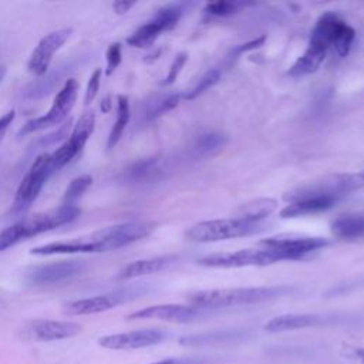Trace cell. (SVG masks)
<instances>
[{"instance_id":"21","label":"cell","mask_w":364,"mask_h":364,"mask_svg":"<svg viewBox=\"0 0 364 364\" xmlns=\"http://www.w3.org/2000/svg\"><path fill=\"white\" fill-rule=\"evenodd\" d=\"M246 338L245 330H220L203 334H191L179 338V344L185 347H206V346H225L243 341Z\"/></svg>"},{"instance_id":"42","label":"cell","mask_w":364,"mask_h":364,"mask_svg":"<svg viewBox=\"0 0 364 364\" xmlns=\"http://www.w3.org/2000/svg\"><path fill=\"white\" fill-rule=\"evenodd\" d=\"M13 119H14V111H13V109L0 117V139L3 138L6 129H7L9 125L13 122Z\"/></svg>"},{"instance_id":"36","label":"cell","mask_w":364,"mask_h":364,"mask_svg":"<svg viewBox=\"0 0 364 364\" xmlns=\"http://www.w3.org/2000/svg\"><path fill=\"white\" fill-rule=\"evenodd\" d=\"M101 75H102V70L101 68H95L92 71V74L90 75L87 88H85V95H84V104L90 105L92 102V100L95 98V95L98 94L100 90V84H101Z\"/></svg>"},{"instance_id":"1","label":"cell","mask_w":364,"mask_h":364,"mask_svg":"<svg viewBox=\"0 0 364 364\" xmlns=\"http://www.w3.org/2000/svg\"><path fill=\"white\" fill-rule=\"evenodd\" d=\"M80 213L81 209L77 205H60L58 208L23 218L0 232V252L7 250L9 247L20 243L21 240L67 225L75 220Z\"/></svg>"},{"instance_id":"41","label":"cell","mask_w":364,"mask_h":364,"mask_svg":"<svg viewBox=\"0 0 364 364\" xmlns=\"http://www.w3.org/2000/svg\"><path fill=\"white\" fill-rule=\"evenodd\" d=\"M135 6V1H125V0H117L112 3V10L117 14H125L127 11H129V9H132Z\"/></svg>"},{"instance_id":"24","label":"cell","mask_w":364,"mask_h":364,"mask_svg":"<svg viewBox=\"0 0 364 364\" xmlns=\"http://www.w3.org/2000/svg\"><path fill=\"white\" fill-rule=\"evenodd\" d=\"M331 233L344 240L364 237V213H344L333 219Z\"/></svg>"},{"instance_id":"26","label":"cell","mask_w":364,"mask_h":364,"mask_svg":"<svg viewBox=\"0 0 364 364\" xmlns=\"http://www.w3.org/2000/svg\"><path fill=\"white\" fill-rule=\"evenodd\" d=\"M277 208V202L273 198H257L250 202L240 205L236 209V216L250 222H262L264 218L272 215Z\"/></svg>"},{"instance_id":"27","label":"cell","mask_w":364,"mask_h":364,"mask_svg":"<svg viewBox=\"0 0 364 364\" xmlns=\"http://www.w3.org/2000/svg\"><path fill=\"white\" fill-rule=\"evenodd\" d=\"M131 111H129V102L127 95H118L117 97V118L111 128V132L107 139V149H112L118 141L121 139L128 122H129Z\"/></svg>"},{"instance_id":"4","label":"cell","mask_w":364,"mask_h":364,"mask_svg":"<svg viewBox=\"0 0 364 364\" xmlns=\"http://www.w3.org/2000/svg\"><path fill=\"white\" fill-rule=\"evenodd\" d=\"M263 222H250L240 218L229 219H213L193 225L188 232L186 237L192 242H219L226 239L243 237L259 233L264 229Z\"/></svg>"},{"instance_id":"31","label":"cell","mask_w":364,"mask_h":364,"mask_svg":"<svg viewBox=\"0 0 364 364\" xmlns=\"http://www.w3.org/2000/svg\"><path fill=\"white\" fill-rule=\"evenodd\" d=\"M158 165V159L156 158H146V159H141L138 162H135L125 173L128 181H141L145 179L148 175H151Z\"/></svg>"},{"instance_id":"15","label":"cell","mask_w":364,"mask_h":364,"mask_svg":"<svg viewBox=\"0 0 364 364\" xmlns=\"http://www.w3.org/2000/svg\"><path fill=\"white\" fill-rule=\"evenodd\" d=\"M81 58V57H80ZM80 58H71L55 65L51 71H47L43 77L31 81L21 90V98L26 101H37L53 92L61 82L64 84L70 77L68 74L77 68Z\"/></svg>"},{"instance_id":"17","label":"cell","mask_w":364,"mask_h":364,"mask_svg":"<svg viewBox=\"0 0 364 364\" xmlns=\"http://www.w3.org/2000/svg\"><path fill=\"white\" fill-rule=\"evenodd\" d=\"M166 334L156 328L132 330L127 333H115L104 336L98 340V344L108 350H138L164 341Z\"/></svg>"},{"instance_id":"40","label":"cell","mask_w":364,"mask_h":364,"mask_svg":"<svg viewBox=\"0 0 364 364\" xmlns=\"http://www.w3.org/2000/svg\"><path fill=\"white\" fill-rule=\"evenodd\" d=\"M264 41H266V36L262 34L260 37H257V38H255V40H250V41H247V43H243V44H240V46H236V47L232 50V54L239 55V54H243V53H246V51L255 50V48L263 46Z\"/></svg>"},{"instance_id":"20","label":"cell","mask_w":364,"mask_h":364,"mask_svg":"<svg viewBox=\"0 0 364 364\" xmlns=\"http://www.w3.org/2000/svg\"><path fill=\"white\" fill-rule=\"evenodd\" d=\"M327 51H328V47L321 40L311 36L306 51L290 67L289 75L293 78H299V77L316 73L321 65V63L324 61Z\"/></svg>"},{"instance_id":"38","label":"cell","mask_w":364,"mask_h":364,"mask_svg":"<svg viewBox=\"0 0 364 364\" xmlns=\"http://www.w3.org/2000/svg\"><path fill=\"white\" fill-rule=\"evenodd\" d=\"M213 358L209 357H169L149 364H212Z\"/></svg>"},{"instance_id":"34","label":"cell","mask_w":364,"mask_h":364,"mask_svg":"<svg viewBox=\"0 0 364 364\" xmlns=\"http://www.w3.org/2000/svg\"><path fill=\"white\" fill-rule=\"evenodd\" d=\"M121 44L119 43H112L109 44L105 57H107V67H105V75H111L117 67L122 61V53H121Z\"/></svg>"},{"instance_id":"2","label":"cell","mask_w":364,"mask_h":364,"mask_svg":"<svg viewBox=\"0 0 364 364\" xmlns=\"http://www.w3.org/2000/svg\"><path fill=\"white\" fill-rule=\"evenodd\" d=\"M291 293L289 286H266V287H233L199 290L191 293L188 300L191 306L198 309H220L242 304H255L270 301Z\"/></svg>"},{"instance_id":"6","label":"cell","mask_w":364,"mask_h":364,"mask_svg":"<svg viewBox=\"0 0 364 364\" xmlns=\"http://www.w3.org/2000/svg\"><path fill=\"white\" fill-rule=\"evenodd\" d=\"M155 229L154 222H124L107 226L88 235L95 253L111 252L128 246L151 235Z\"/></svg>"},{"instance_id":"18","label":"cell","mask_w":364,"mask_h":364,"mask_svg":"<svg viewBox=\"0 0 364 364\" xmlns=\"http://www.w3.org/2000/svg\"><path fill=\"white\" fill-rule=\"evenodd\" d=\"M85 264L81 260H60L48 264H38L28 269L26 279L31 284H55L80 274Z\"/></svg>"},{"instance_id":"12","label":"cell","mask_w":364,"mask_h":364,"mask_svg":"<svg viewBox=\"0 0 364 364\" xmlns=\"http://www.w3.org/2000/svg\"><path fill=\"white\" fill-rule=\"evenodd\" d=\"M182 16V9L178 4H166L161 7L155 16L136 28L128 38L127 43L136 48L151 47L162 31L172 30Z\"/></svg>"},{"instance_id":"14","label":"cell","mask_w":364,"mask_h":364,"mask_svg":"<svg viewBox=\"0 0 364 364\" xmlns=\"http://www.w3.org/2000/svg\"><path fill=\"white\" fill-rule=\"evenodd\" d=\"M71 33H73V28L65 27V28H58L46 34L38 41V44L36 46V48L33 50L28 58V63H27L28 71L38 78L43 77L48 71L54 54L65 44Z\"/></svg>"},{"instance_id":"5","label":"cell","mask_w":364,"mask_h":364,"mask_svg":"<svg viewBox=\"0 0 364 364\" xmlns=\"http://www.w3.org/2000/svg\"><path fill=\"white\" fill-rule=\"evenodd\" d=\"M78 81L73 77H70L63 87L57 91L53 105L50 109L40 117L28 119L18 131V136H26L28 134H34L37 131L54 127V125H61L65 119H68V114L75 105L77 97H78Z\"/></svg>"},{"instance_id":"32","label":"cell","mask_w":364,"mask_h":364,"mask_svg":"<svg viewBox=\"0 0 364 364\" xmlns=\"http://www.w3.org/2000/svg\"><path fill=\"white\" fill-rule=\"evenodd\" d=\"M225 141H226V138L222 134H216V132L203 134L198 138L195 148L200 154H210V152L222 148L225 145Z\"/></svg>"},{"instance_id":"3","label":"cell","mask_w":364,"mask_h":364,"mask_svg":"<svg viewBox=\"0 0 364 364\" xmlns=\"http://www.w3.org/2000/svg\"><path fill=\"white\" fill-rule=\"evenodd\" d=\"M364 188V172H353V173H334L327 175L320 179L307 182L300 185L283 195V199L289 203L301 200V199H334L340 200L351 192Z\"/></svg>"},{"instance_id":"23","label":"cell","mask_w":364,"mask_h":364,"mask_svg":"<svg viewBox=\"0 0 364 364\" xmlns=\"http://www.w3.org/2000/svg\"><path fill=\"white\" fill-rule=\"evenodd\" d=\"M321 318L316 314H282L277 317H273L264 324V330L269 333H283V331H291L299 328H307L320 324Z\"/></svg>"},{"instance_id":"44","label":"cell","mask_w":364,"mask_h":364,"mask_svg":"<svg viewBox=\"0 0 364 364\" xmlns=\"http://www.w3.org/2000/svg\"><path fill=\"white\" fill-rule=\"evenodd\" d=\"M6 74H7V68H6L4 65H0V84H1V81L4 80Z\"/></svg>"},{"instance_id":"25","label":"cell","mask_w":364,"mask_h":364,"mask_svg":"<svg viewBox=\"0 0 364 364\" xmlns=\"http://www.w3.org/2000/svg\"><path fill=\"white\" fill-rule=\"evenodd\" d=\"M336 202L337 200H334V199H324V198L296 200V202L286 205L280 210V216L283 219H289V218H299V216L320 213V212L331 209L336 205Z\"/></svg>"},{"instance_id":"39","label":"cell","mask_w":364,"mask_h":364,"mask_svg":"<svg viewBox=\"0 0 364 364\" xmlns=\"http://www.w3.org/2000/svg\"><path fill=\"white\" fill-rule=\"evenodd\" d=\"M341 357L351 361L353 364H364V347L344 346L341 348Z\"/></svg>"},{"instance_id":"22","label":"cell","mask_w":364,"mask_h":364,"mask_svg":"<svg viewBox=\"0 0 364 364\" xmlns=\"http://www.w3.org/2000/svg\"><path fill=\"white\" fill-rule=\"evenodd\" d=\"M176 256L168 255V256H158V257H151V259H141L128 263L119 273L118 279L121 280H128V279H135L141 277L145 274H152L162 272L172 266L176 262Z\"/></svg>"},{"instance_id":"10","label":"cell","mask_w":364,"mask_h":364,"mask_svg":"<svg viewBox=\"0 0 364 364\" xmlns=\"http://www.w3.org/2000/svg\"><path fill=\"white\" fill-rule=\"evenodd\" d=\"M145 291L142 286L127 287L121 290H115L107 294H98L92 297L78 299L68 301L63 306V311L67 316H87V314H97L107 310H111L122 303H127Z\"/></svg>"},{"instance_id":"13","label":"cell","mask_w":364,"mask_h":364,"mask_svg":"<svg viewBox=\"0 0 364 364\" xmlns=\"http://www.w3.org/2000/svg\"><path fill=\"white\" fill-rule=\"evenodd\" d=\"M276 263L273 255L264 247H249L236 252H222L205 256L198 260V264L205 267H246V266H267Z\"/></svg>"},{"instance_id":"19","label":"cell","mask_w":364,"mask_h":364,"mask_svg":"<svg viewBox=\"0 0 364 364\" xmlns=\"http://www.w3.org/2000/svg\"><path fill=\"white\" fill-rule=\"evenodd\" d=\"M202 316L200 309L185 304H156L144 307L127 316V320H164L173 323H188Z\"/></svg>"},{"instance_id":"8","label":"cell","mask_w":364,"mask_h":364,"mask_svg":"<svg viewBox=\"0 0 364 364\" xmlns=\"http://www.w3.org/2000/svg\"><path fill=\"white\" fill-rule=\"evenodd\" d=\"M50 155L48 152H41L38 154L33 164L30 165L27 173L21 179L14 200L11 206V213L16 216H20L24 213L31 203L37 199L38 193L41 192L46 181L51 175L50 169Z\"/></svg>"},{"instance_id":"33","label":"cell","mask_w":364,"mask_h":364,"mask_svg":"<svg viewBox=\"0 0 364 364\" xmlns=\"http://www.w3.org/2000/svg\"><path fill=\"white\" fill-rule=\"evenodd\" d=\"M181 98H182V94H172V95H169V97H166V98L158 101V102L155 104V107L148 112V117H149V118H156V117H159V115H162V114H165V112L173 109V108L178 105V102H179Z\"/></svg>"},{"instance_id":"16","label":"cell","mask_w":364,"mask_h":364,"mask_svg":"<svg viewBox=\"0 0 364 364\" xmlns=\"http://www.w3.org/2000/svg\"><path fill=\"white\" fill-rule=\"evenodd\" d=\"M81 330L82 327L74 321L36 318L24 324L23 336L36 341H55L75 337Z\"/></svg>"},{"instance_id":"11","label":"cell","mask_w":364,"mask_h":364,"mask_svg":"<svg viewBox=\"0 0 364 364\" xmlns=\"http://www.w3.org/2000/svg\"><path fill=\"white\" fill-rule=\"evenodd\" d=\"M95 114L94 111H85L73 127L68 138L50 155L51 173L71 162L84 148L85 142L94 132Z\"/></svg>"},{"instance_id":"9","label":"cell","mask_w":364,"mask_h":364,"mask_svg":"<svg viewBox=\"0 0 364 364\" xmlns=\"http://www.w3.org/2000/svg\"><path fill=\"white\" fill-rule=\"evenodd\" d=\"M311 36L321 40L328 48H333L340 57L350 53L355 31L351 26L343 21L336 13L327 11L318 17Z\"/></svg>"},{"instance_id":"35","label":"cell","mask_w":364,"mask_h":364,"mask_svg":"<svg viewBox=\"0 0 364 364\" xmlns=\"http://www.w3.org/2000/svg\"><path fill=\"white\" fill-rule=\"evenodd\" d=\"M236 10H237V4L230 3V1H225V0L212 1V3H208V4L205 6V11H206L208 14L218 16V17L229 16V14L235 13Z\"/></svg>"},{"instance_id":"37","label":"cell","mask_w":364,"mask_h":364,"mask_svg":"<svg viewBox=\"0 0 364 364\" xmlns=\"http://www.w3.org/2000/svg\"><path fill=\"white\" fill-rule=\"evenodd\" d=\"M188 61V54L186 53H179L175 58H173V61H172V64H171V67H169V71H168V75L165 77V80H164V85H169V84H172L175 80H176V77L179 75V73L182 71V68H183V65H185V63Z\"/></svg>"},{"instance_id":"7","label":"cell","mask_w":364,"mask_h":364,"mask_svg":"<svg viewBox=\"0 0 364 364\" xmlns=\"http://www.w3.org/2000/svg\"><path fill=\"white\" fill-rule=\"evenodd\" d=\"M328 240L318 236L306 235H277L259 242L260 247L270 250L274 262L303 260L309 255L326 247Z\"/></svg>"},{"instance_id":"30","label":"cell","mask_w":364,"mask_h":364,"mask_svg":"<svg viewBox=\"0 0 364 364\" xmlns=\"http://www.w3.org/2000/svg\"><path fill=\"white\" fill-rule=\"evenodd\" d=\"M219 78H220V68H212V70L206 71V73L199 78V81L196 82V85H195L192 90H189L186 94H183L182 97H183L185 100H193V98H196L198 95H200L202 92H205L208 88L213 87V85L219 81Z\"/></svg>"},{"instance_id":"29","label":"cell","mask_w":364,"mask_h":364,"mask_svg":"<svg viewBox=\"0 0 364 364\" xmlns=\"http://www.w3.org/2000/svg\"><path fill=\"white\" fill-rule=\"evenodd\" d=\"M92 185V176L91 175H81L74 178L68 186L65 188L64 196H63V203L61 205H68L74 206L77 205L78 199L84 195V192Z\"/></svg>"},{"instance_id":"28","label":"cell","mask_w":364,"mask_h":364,"mask_svg":"<svg viewBox=\"0 0 364 364\" xmlns=\"http://www.w3.org/2000/svg\"><path fill=\"white\" fill-rule=\"evenodd\" d=\"M71 129H73V119L68 118V119H65L57 129H54L53 132H50V134H47V135H43V136H40L38 139H36V142L33 144V146H36V148H33V151L47 149V148H50V146L57 145V144L61 142V141L64 142V141L68 138Z\"/></svg>"},{"instance_id":"43","label":"cell","mask_w":364,"mask_h":364,"mask_svg":"<svg viewBox=\"0 0 364 364\" xmlns=\"http://www.w3.org/2000/svg\"><path fill=\"white\" fill-rule=\"evenodd\" d=\"M112 108V102H111V97L107 95L102 101H101V111L102 112H109Z\"/></svg>"}]
</instances>
